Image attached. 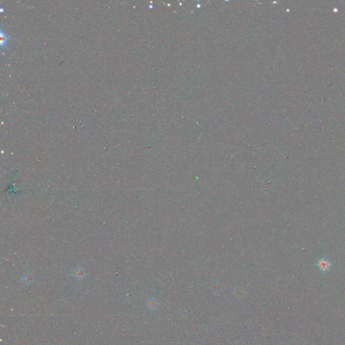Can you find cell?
Here are the masks:
<instances>
[{"label":"cell","mask_w":345,"mask_h":345,"mask_svg":"<svg viewBox=\"0 0 345 345\" xmlns=\"http://www.w3.org/2000/svg\"><path fill=\"white\" fill-rule=\"evenodd\" d=\"M0 38H1V47L3 48L4 46H6V45L8 43V41L9 40V37L8 36V34H6V32L3 31V29H1V33H0Z\"/></svg>","instance_id":"cell-2"},{"label":"cell","mask_w":345,"mask_h":345,"mask_svg":"<svg viewBox=\"0 0 345 345\" xmlns=\"http://www.w3.org/2000/svg\"><path fill=\"white\" fill-rule=\"evenodd\" d=\"M24 282H25L26 284H28V283H30L31 281H32V278H31V276H30L29 275H28V274H26V275L24 277Z\"/></svg>","instance_id":"cell-5"},{"label":"cell","mask_w":345,"mask_h":345,"mask_svg":"<svg viewBox=\"0 0 345 345\" xmlns=\"http://www.w3.org/2000/svg\"><path fill=\"white\" fill-rule=\"evenodd\" d=\"M157 305H158V303L157 301L154 300V299H151V300L149 301V307L151 309H154L157 308Z\"/></svg>","instance_id":"cell-4"},{"label":"cell","mask_w":345,"mask_h":345,"mask_svg":"<svg viewBox=\"0 0 345 345\" xmlns=\"http://www.w3.org/2000/svg\"><path fill=\"white\" fill-rule=\"evenodd\" d=\"M84 274H84V270H82V268H80L76 269V270H75V272H73V275H74V276L76 278V279H83V277H84V276H85V275H84Z\"/></svg>","instance_id":"cell-3"},{"label":"cell","mask_w":345,"mask_h":345,"mask_svg":"<svg viewBox=\"0 0 345 345\" xmlns=\"http://www.w3.org/2000/svg\"><path fill=\"white\" fill-rule=\"evenodd\" d=\"M317 266L319 268V269L323 272H326L328 271L331 266V264L329 261V260L326 258H323L320 259L319 261L317 263Z\"/></svg>","instance_id":"cell-1"}]
</instances>
